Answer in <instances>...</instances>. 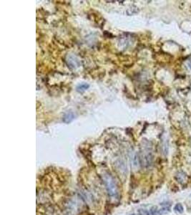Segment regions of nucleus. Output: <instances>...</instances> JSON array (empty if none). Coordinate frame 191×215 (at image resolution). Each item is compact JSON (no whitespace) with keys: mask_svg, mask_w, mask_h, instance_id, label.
<instances>
[{"mask_svg":"<svg viewBox=\"0 0 191 215\" xmlns=\"http://www.w3.org/2000/svg\"><path fill=\"white\" fill-rule=\"evenodd\" d=\"M102 176L103 181L105 184L106 189H107L109 196L113 199H118L119 196H120L118 187H117L115 180L112 177V176L106 172V173L103 174Z\"/></svg>","mask_w":191,"mask_h":215,"instance_id":"1","label":"nucleus"},{"mask_svg":"<svg viewBox=\"0 0 191 215\" xmlns=\"http://www.w3.org/2000/svg\"><path fill=\"white\" fill-rule=\"evenodd\" d=\"M141 164L145 166H148L152 164V151L150 142L147 141H143L141 146L140 156L139 157Z\"/></svg>","mask_w":191,"mask_h":215,"instance_id":"2","label":"nucleus"},{"mask_svg":"<svg viewBox=\"0 0 191 215\" xmlns=\"http://www.w3.org/2000/svg\"><path fill=\"white\" fill-rule=\"evenodd\" d=\"M66 62H67L68 67L70 68L73 69V70H75L80 66V60L75 56H67V59H66Z\"/></svg>","mask_w":191,"mask_h":215,"instance_id":"3","label":"nucleus"},{"mask_svg":"<svg viewBox=\"0 0 191 215\" xmlns=\"http://www.w3.org/2000/svg\"><path fill=\"white\" fill-rule=\"evenodd\" d=\"M75 118V114H73V112H67L63 116V122H65V124H70L72 121L74 120Z\"/></svg>","mask_w":191,"mask_h":215,"instance_id":"4","label":"nucleus"},{"mask_svg":"<svg viewBox=\"0 0 191 215\" xmlns=\"http://www.w3.org/2000/svg\"><path fill=\"white\" fill-rule=\"evenodd\" d=\"M89 87H90V85H89L87 83H82V84L79 85L76 89H77V91L79 92V93H83V92L85 91Z\"/></svg>","mask_w":191,"mask_h":215,"instance_id":"5","label":"nucleus"},{"mask_svg":"<svg viewBox=\"0 0 191 215\" xmlns=\"http://www.w3.org/2000/svg\"><path fill=\"white\" fill-rule=\"evenodd\" d=\"M174 211H175L177 214L183 213V212H184L183 206H182V205L181 204H180V203L177 204L175 206V207H174Z\"/></svg>","mask_w":191,"mask_h":215,"instance_id":"6","label":"nucleus"},{"mask_svg":"<svg viewBox=\"0 0 191 215\" xmlns=\"http://www.w3.org/2000/svg\"><path fill=\"white\" fill-rule=\"evenodd\" d=\"M170 212V209L169 207L168 206H165V207H162L160 209L158 210V214L159 215H163V214H166L169 213Z\"/></svg>","mask_w":191,"mask_h":215,"instance_id":"7","label":"nucleus"},{"mask_svg":"<svg viewBox=\"0 0 191 215\" xmlns=\"http://www.w3.org/2000/svg\"><path fill=\"white\" fill-rule=\"evenodd\" d=\"M138 213L139 215H150L149 212L145 209H139L138 210Z\"/></svg>","mask_w":191,"mask_h":215,"instance_id":"8","label":"nucleus"},{"mask_svg":"<svg viewBox=\"0 0 191 215\" xmlns=\"http://www.w3.org/2000/svg\"><path fill=\"white\" fill-rule=\"evenodd\" d=\"M158 207H157V206H154L150 209L151 215H157L158 214Z\"/></svg>","mask_w":191,"mask_h":215,"instance_id":"9","label":"nucleus"},{"mask_svg":"<svg viewBox=\"0 0 191 215\" xmlns=\"http://www.w3.org/2000/svg\"><path fill=\"white\" fill-rule=\"evenodd\" d=\"M188 65H189L190 68L191 69V61H190V62H189V63H188Z\"/></svg>","mask_w":191,"mask_h":215,"instance_id":"10","label":"nucleus"},{"mask_svg":"<svg viewBox=\"0 0 191 215\" xmlns=\"http://www.w3.org/2000/svg\"><path fill=\"white\" fill-rule=\"evenodd\" d=\"M131 215H135V214H131Z\"/></svg>","mask_w":191,"mask_h":215,"instance_id":"11","label":"nucleus"},{"mask_svg":"<svg viewBox=\"0 0 191 215\" xmlns=\"http://www.w3.org/2000/svg\"><path fill=\"white\" fill-rule=\"evenodd\" d=\"M190 196H191V194H190Z\"/></svg>","mask_w":191,"mask_h":215,"instance_id":"12","label":"nucleus"}]
</instances>
